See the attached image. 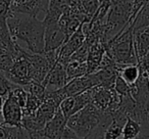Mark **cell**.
<instances>
[{
    "instance_id": "4fadbf2b",
    "label": "cell",
    "mask_w": 149,
    "mask_h": 139,
    "mask_svg": "<svg viewBox=\"0 0 149 139\" xmlns=\"http://www.w3.org/2000/svg\"><path fill=\"white\" fill-rule=\"evenodd\" d=\"M68 83V78L66 75L65 66L61 62L56 61V64L51 68L42 84L45 86L46 89L51 91V90L60 89Z\"/></svg>"
},
{
    "instance_id": "f1b7e54d",
    "label": "cell",
    "mask_w": 149,
    "mask_h": 139,
    "mask_svg": "<svg viewBox=\"0 0 149 139\" xmlns=\"http://www.w3.org/2000/svg\"><path fill=\"white\" fill-rule=\"evenodd\" d=\"M7 129L8 126L3 123L0 124V139H6L7 137Z\"/></svg>"
},
{
    "instance_id": "484cf974",
    "label": "cell",
    "mask_w": 149,
    "mask_h": 139,
    "mask_svg": "<svg viewBox=\"0 0 149 139\" xmlns=\"http://www.w3.org/2000/svg\"><path fill=\"white\" fill-rule=\"evenodd\" d=\"M81 4L86 15L89 19H91L95 15L98 7H99L100 2L99 0H81Z\"/></svg>"
},
{
    "instance_id": "52a82bcc",
    "label": "cell",
    "mask_w": 149,
    "mask_h": 139,
    "mask_svg": "<svg viewBox=\"0 0 149 139\" xmlns=\"http://www.w3.org/2000/svg\"><path fill=\"white\" fill-rule=\"evenodd\" d=\"M44 31V51L57 50L64 43L68 37L58 21H43Z\"/></svg>"
},
{
    "instance_id": "7402d4cb",
    "label": "cell",
    "mask_w": 149,
    "mask_h": 139,
    "mask_svg": "<svg viewBox=\"0 0 149 139\" xmlns=\"http://www.w3.org/2000/svg\"><path fill=\"white\" fill-rule=\"evenodd\" d=\"M41 103H42V100H40L36 96L29 94L25 106L23 108V116H32V115H35Z\"/></svg>"
},
{
    "instance_id": "7c38bea8",
    "label": "cell",
    "mask_w": 149,
    "mask_h": 139,
    "mask_svg": "<svg viewBox=\"0 0 149 139\" xmlns=\"http://www.w3.org/2000/svg\"><path fill=\"white\" fill-rule=\"evenodd\" d=\"M96 85H98V84L93 74H86L81 77H77L70 80L65 86H63L60 89H61L64 97H68V96L77 95L79 93H82L86 90L91 89L92 87Z\"/></svg>"
},
{
    "instance_id": "277c9868",
    "label": "cell",
    "mask_w": 149,
    "mask_h": 139,
    "mask_svg": "<svg viewBox=\"0 0 149 139\" xmlns=\"http://www.w3.org/2000/svg\"><path fill=\"white\" fill-rule=\"evenodd\" d=\"M91 103L100 112H114L120 108V96L113 88L96 85L91 88Z\"/></svg>"
},
{
    "instance_id": "ffe728a7",
    "label": "cell",
    "mask_w": 149,
    "mask_h": 139,
    "mask_svg": "<svg viewBox=\"0 0 149 139\" xmlns=\"http://www.w3.org/2000/svg\"><path fill=\"white\" fill-rule=\"evenodd\" d=\"M147 27H149V0L138 11V13L132 22L133 31Z\"/></svg>"
},
{
    "instance_id": "4dcf8cb0",
    "label": "cell",
    "mask_w": 149,
    "mask_h": 139,
    "mask_svg": "<svg viewBox=\"0 0 149 139\" xmlns=\"http://www.w3.org/2000/svg\"><path fill=\"white\" fill-rule=\"evenodd\" d=\"M146 73H147V75H148V77H149V68H148V70L146 71Z\"/></svg>"
},
{
    "instance_id": "30bf717a",
    "label": "cell",
    "mask_w": 149,
    "mask_h": 139,
    "mask_svg": "<svg viewBox=\"0 0 149 139\" xmlns=\"http://www.w3.org/2000/svg\"><path fill=\"white\" fill-rule=\"evenodd\" d=\"M49 0H11L10 11L37 17L47 11Z\"/></svg>"
},
{
    "instance_id": "6da1fadb",
    "label": "cell",
    "mask_w": 149,
    "mask_h": 139,
    "mask_svg": "<svg viewBox=\"0 0 149 139\" xmlns=\"http://www.w3.org/2000/svg\"><path fill=\"white\" fill-rule=\"evenodd\" d=\"M7 26L11 37L21 40L27 44V49L33 53L44 52V31L43 21L37 17L26 13H13L9 10L7 15Z\"/></svg>"
},
{
    "instance_id": "9c48e42d",
    "label": "cell",
    "mask_w": 149,
    "mask_h": 139,
    "mask_svg": "<svg viewBox=\"0 0 149 139\" xmlns=\"http://www.w3.org/2000/svg\"><path fill=\"white\" fill-rule=\"evenodd\" d=\"M84 41H85V35H84L81 26H80L77 31L74 34H72L57 49V61L61 62L65 66L72 54L81 47Z\"/></svg>"
},
{
    "instance_id": "ac0fdd59",
    "label": "cell",
    "mask_w": 149,
    "mask_h": 139,
    "mask_svg": "<svg viewBox=\"0 0 149 139\" xmlns=\"http://www.w3.org/2000/svg\"><path fill=\"white\" fill-rule=\"evenodd\" d=\"M118 75L129 85H134L140 76V68H139L138 64H125L120 68Z\"/></svg>"
},
{
    "instance_id": "d4e9b609",
    "label": "cell",
    "mask_w": 149,
    "mask_h": 139,
    "mask_svg": "<svg viewBox=\"0 0 149 139\" xmlns=\"http://www.w3.org/2000/svg\"><path fill=\"white\" fill-rule=\"evenodd\" d=\"M113 89L116 90L120 96L132 95V86L129 85L120 75H118V77H116Z\"/></svg>"
},
{
    "instance_id": "9a60e30c",
    "label": "cell",
    "mask_w": 149,
    "mask_h": 139,
    "mask_svg": "<svg viewBox=\"0 0 149 139\" xmlns=\"http://www.w3.org/2000/svg\"><path fill=\"white\" fill-rule=\"evenodd\" d=\"M105 53V46L100 41L93 43L89 48L87 56V74H93L98 68L101 64V60Z\"/></svg>"
},
{
    "instance_id": "e0dca14e",
    "label": "cell",
    "mask_w": 149,
    "mask_h": 139,
    "mask_svg": "<svg viewBox=\"0 0 149 139\" xmlns=\"http://www.w3.org/2000/svg\"><path fill=\"white\" fill-rule=\"evenodd\" d=\"M65 71L68 82L77 77H81L87 74V62L78 61L74 59H68L65 64Z\"/></svg>"
},
{
    "instance_id": "f546056e",
    "label": "cell",
    "mask_w": 149,
    "mask_h": 139,
    "mask_svg": "<svg viewBox=\"0 0 149 139\" xmlns=\"http://www.w3.org/2000/svg\"><path fill=\"white\" fill-rule=\"evenodd\" d=\"M2 104H3V98L0 96V124L3 123V119H2Z\"/></svg>"
},
{
    "instance_id": "8fae6325",
    "label": "cell",
    "mask_w": 149,
    "mask_h": 139,
    "mask_svg": "<svg viewBox=\"0 0 149 139\" xmlns=\"http://www.w3.org/2000/svg\"><path fill=\"white\" fill-rule=\"evenodd\" d=\"M3 124L13 127H21L23 121V108L11 97L7 95L3 99L2 104Z\"/></svg>"
},
{
    "instance_id": "8992f818",
    "label": "cell",
    "mask_w": 149,
    "mask_h": 139,
    "mask_svg": "<svg viewBox=\"0 0 149 139\" xmlns=\"http://www.w3.org/2000/svg\"><path fill=\"white\" fill-rule=\"evenodd\" d=\"M26 56L31 64L32 81L43 83L46 76L48 75L49 71L54 64L47 58L45 52L33 53L26 49Z\"/></svg>"
},
{
    "instance_id": "1f68e13d",
    "label": "cell",
    "mask_w": 149,
    "mask_h": 139,
    "mask_svg": "<svg viewBox=\"0 0 149 139\" xmlns=\"http://www.w3.org/2000/svg\"><path fill=\"white\" fill-rule=\"evenodd\" d=\"M72 139H86V138H80V137H77V138H72Z\"/></svg>"
},
{
    "instance_id": "83f0119b",
    "label": "cell",
    "mask_w": 149,
    "mask_h": 139,
    "mask_svg": "<svg viewBox=\"0 0 149 139\" xmlns=\"http://www.w3.org/2000/svg\"><path fill=\"white\" fill-rule=\"evenodd\" d=\"M30 139H50L46 137L45 135L42 134L40 131H36V132H29Z\"/></svg>"
},
{
    "instance_id": "3957f363",
    "label": "cell",
    "mask_w": 149,
    "mask_h": 139,
    "mask_svg": "<svg viewBox=\"0 0 149 139\" xmlns=\"http://www.w3.org/2000/svg\"><path fill=\"white\" fill-rule=\"evenodd\" d=\"M101 120V112L92 103H89L66 120V126L70 128L78 137L85 138Z\"/></svg>"
},
{
    "instance_id": "5bb4252c",
    "label": "cell",
    "mask_w": 149,
    "mask_h": 139,
    "mask_svg": "<svg viewBox=\"0 0 149 139\" xmlns=\"http://www.w3.org/2000/svg\"><path fill=\"white\" fill-rule=\"evenodd\" d=\"M66 127V119L61 110L58 108L54 117L46 123L44 128L40 132L50 139H61V135Z\"/></svg>"
},
{
    "instance_id": "cb8c5ba5",
    "label": "cell",
    "mask_w": 149,
    "mask_h": 139,
    "mask_svg": "<svg viewBox=\"0 0 149 139\" xmlns=\"http://www.w3.org/2000/svg\"><path fill=\"white\" fill-rule=\"evenodd\" d=\"M17 84H13L8 78L5 76L4 72L0 71V96L4 99L8 93L10 92V90L13 87H15Z\"/></svg>"
},
{
    "instance_id": "5b68a950",
    "label": "cell",
    "mask_w": 149,
    "mask_h": 139,
    "mask_svg": "<svg viewBox=\"0 0 149 139\" xmlns=\"http://www.w3.org/2000/svg\"><path fill=\"white\" fill-rule=\"evenodd\" d=\"M4 74L13 84L19 86H25L32 82L31 64L26 56V49L21 47L19 55L13 60V66L8 71L4 72Z\"/></svg>"
},
{
    "instance_id": "44dd1931",
    "label": "cell",
    "mask_w": 149,
    "mask_h": 139,
    "mask_svg": "<svg viewBox=\"0 0 149 139\" xmlns=\"http://www.w3.org/2000/svg\"><path fill=\"white\" fill-rule=\"evenodd\" d=\"M26 89V91L28 92L31 95L36 96L37 98H39L40 100L43 101L46 97V94H47V89L42 83H38V82H30L29 84L23 86Z\"/></svg>"
},
{
    "instance_id": "d6986e66",
    "label": "cell",
    "mask_w": 149,
    "mask_h": 139,
    "mask_svg": "<svg viewBox=\"0 0 149 139\" xmlns=\"http://www.w3.org/2000/svg\"><path fill=\"white\" fill-rule=\"evenodd\" d=\"M141 132V124L131 117H127V120L123 126L122 139H135Z\"/></svg>"
},
{
    "instance_id": "4316f807",
    "label": "cell",
    "mask_w": 149,
    "mask_h": 139,
    "mask_svg": "<svg viewBox=\"0 0 149 139\" xmlns=\"http://www.w3.org/2000/svg\"><path fill=\"white\" fill-rule=\"evenodd\" d=\"M148 0H134L133 2V20L135 19L136 15L138 13V11L142 8V6L147 2Z\"/></svg>"
},
{
    "instance_id": "ba28073f",
    "label": "cell",
    "mask_w": 149,
    "mask_h": 139,
    "mask_svg": "<svg viewBox=\"0 0 149 139\" xmlns=\"http://www.w3.org/2000/svg\"><path fill=\"white\" fill-rule=\"evenodd\" d=\"M91 103V89L79 93L77 95L68 96L60 102L59 110L68 120L70 116L81 110L83 108Z\"/></svg>"
},
{
    "instance_id": "2e32d148",
    "label": "cell",
    "mask_w": 149,
    "mask_h": 139,
    "mask_svg": "<svg viewBox=\"0 0 149 139\" xmlns=\"http://www.w3.org/2000/svg\"><path fill=\"white\" fill-rule=\"evenodd\" d=\"M133 42L137 60L149 51V27L133 31Z\"/></svg>"
},
{
    "instance_id": "603a6c76",
    "label": "cell",
    "mask_w": 149,
    "mask_h": 139,
    "mask_svg": "<svg viewBox=\"0 0 149 139\" xmlns=\"http://www.w3.org/2000/svg\"><path fill=\"white\" fill-rule=\"evenodd\" d=\"M8 95H10L11 97H13V99L22 106V108H23L26 104V101H27V98H28L29 93L26 91V89L23 87V86L17 85L15 87H13V89L10 90Z\"/></svg>"
},
{
    "instance_id": "7a4b0ae2",
    "label": "cell",
    "mask_w": 149,
    "mask_h": 139,
    "mask_svg": "<svg viewBox=\"0 0 149 139\" xmlns=\"http://www.w3.org/2000/svg\"><path fill=\"white\" fill-rule=\"evenodd\" d=\"M105 52L118 64H137L138 60L134 49L132 24H129L108 42L105 46Z\"/></svg>"
}]
</instances>
